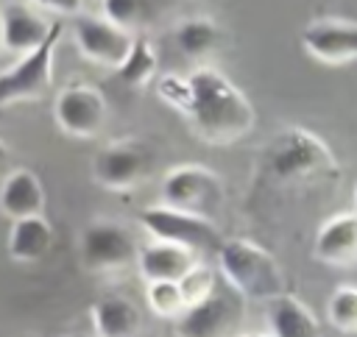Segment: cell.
Masks as SVG:
<instances>
[{
    "mask_svg": "<svg viewBox=\"0 0 357 337\" xmlns=\"http://www.w3.org/2000/svg\"><path fill=\"white\" fill-rule=\"evenodd\" d=\"M162 203L212 220L223 206V181L204 164H178L162 178Z\"/></svg>",
    "mask_w": 357,
    "mask_h": 337,
    "instance_id": "obj_4",
    "label": "cell"
},
{
    "mask_svg": "<svg viewBox=\"0 0 357 337\" xmlns=\"http://www.w3.org/2000/svg\"><path fill=\"white\" fill-rule=\"evenodd\" d=\"M265 320L271 337H324L315 312L290 292H282L279 298L268 301Z\"/></svg>",
    "mask_w": 357,
    "mask_h": 337,
    "instance_id": "obj_15",
    "label": "cell"
},
{
    "mask_svg": "<svg viewBox=\"0 0 357 337\" xmlns=\"http://www.w3.org/2000/svg\"><path fill=\"white\" fill-rule=\"evenodd\" d=\"M31 3L53 14H75V17L81 14V6H84V0H31Z\"/></svg>",
    "mask_w": 357,
    "mask_h": 337,
    "instance_id": "obj_26",
    "label": "cell"
},
{
    "mask_svg": "<svg viewBox=\"0 0 357 337\" xmlns=\"http://www.w3.org/2000/svg\"><path fill=\"white\" fill-rule=\"evenodd\" d=\"M304 50L324 64H343L357 58V22L315 19L301 33Z\"/></svg>",
    "mask_w": 357,
    "mask_h": 337,
    "instance_id": "obj_12",
    "label": "cell"
},
{
    "mask_svg": "<svg viewBox=\"0 0 357 337\" xmlns=\"http://www.w3.org/2000/svg\"><path fill=\"white\" fill-rule=\"evenodd\" d=\"M240 337H271L268 331H262V334H240Z\"/></svg>",
    "mask_w": 357,
    "mask_h": 337,
    "instance_id": "obj_29",
    "label": "cell"
},
{
    "mask_svg": "<svg viewBox=\"0 0 357 337\" xmlns=\"http://www.w3.org/2000/svg\"><path fill=\"white\" fill-rule=\"evenodd\" d=\"M354 206H357V187H354Z\"/></svg>",
    "mask_w": 357,
    "mask_h": 337,
    "instance_id": "obj_30",
    "label": "cell"
},
{
    "mask_svg": "<svg viewBox=\"0 0 357 337\" xmlns=\"http://www.w3.org/2000/svg\"><path fill=\"white\" fill-rule=\"evenodd\" d=\"M178 287H181V295H184V304H187V309L190 306H195V304H201L204 298H209L212 292H215V287H218V276L212 273V267L209 265H204V262H198L181 281H178Z\"/></svg>",
    "mask_w": 357,
    "mask_h": 337,
    "instance_id": "obj_25",
    "label": "cell"
},
{
    "mask_svg": "<svg viewBox=\"0 0 357 337\" xmlns=\"http://www.w3.org/2000/svg\"><path fill=\"white\" fill-rule=\"evenodd\" d=\"M0 212L6 217L22 220V217H36L45 212V189L42 181L33 170H11L0 187Z\"/></svg>",
    "mask_w": 357,
    "mask_h": 337,
    "instance_id": "obj_16",
    "label": "cell"
},
{
    "mask_svg": "<svg viewBox=\"0 0 357 337\" xmlns=\"http://www.w3.org/2000/svg\"><path fill=\"white\" fill-rule=\"evenodd\" d=\"M326 320L340 334L357 337V284H337L326 301Z\"/></svg>",
    "mask_w": 357,
    "mask_h": 337,
    "instance_id": "obj_22",
    "label": "cell"
},
{
    "mask_svg": "<svg viewBox=\"0 0 357 337\" xmlns=\"http://www.w3.org/2000/svg\"><path fill=\"white\" fill-rule=\"evenodd\" d=\"M6 159H8V145H6L3 139H0V164H3Z\"/></svg>",
    "mask_w": 357,
    "mask_h": 337,
    "instance_id": "obj_27",
    "label": "cell"
},
{
    "mask_svg": "<svg viewBox=\"0 0 357 337\" xmlns=\"http://www.w3.org/2000/svg\"><path fill=\"white\" fill-rule=\"evenodd\" d=\"M100 6H103V17L128 33H137L151 17L148 0H100Z\"/></svg>",
    "mask_w": 357,
    "mask_h": 337,
    "instance_id": "obj_24",
    "label": "cell"
},
{
    "mask_svg": "<svg viewBox=\"0 0 357 337\" xmlns=\"http://www.w3.org/2000/svg\"><path fill=\"white\" fill-rule=\"evenodd\" d=\"M245 326V298L226 281L215 287L209 298L190 306L178 320V337H240Z\"/></svg>",
    "mask_w": 357,
    "mask_h": 337,
    "instance_id": "obj_5",
    "label": "cell"
},
{
    "mask_svg": "<svg viewBox=\"0 0 357 337\" xmlns=\"http://www.w3.org/2000/svg\"><path fill=\"white\" fill-rule=\"evenodd\" d=\"M218 267L223 281L245 301L268 304L284 292V273L279 259L254 240H226L218 248Z\"/></svg>",
    "mask_w": 357,
    "mask_h": 337,
    "instance_id": "obj_2",
    "label": "cell"
},
{
    "mask_svg": "<svg viewBox=\"0 0 357 337\" xmlns=\"http://www.w3.org/2000/svg\"><path fill=\"white\" fill-rule=\"evenodd\" d=\"M145 304L156 318H173L178 320L187 312L181 287L176 281H151L145 284Z\"/></svg>",
    "mask_w": 357,
    "mask_h": 337,
    "instance_id": "obj_23",
    "label": "cell"
},
{
    "mask_svg": "<svg viewBox=\"0 0 357 337\" xmlns=\"http://www.w3.org/2000/svg\"><path fill=\"white\" fill-rule=\"evenodd\" d=\"M156 95L162 103L176 109L206 145L240 142L257 123V111L243 89L212 67L192 70L190 75H165Z\"/></svg>",
    "mask_w": 357,
    "mask_h": 337,
    "instance_id": "obj_1",
    "label": "cell"
},
{
    "mask_svg": "<svg viewBox=\"0 0 357 337\" xmlns=\"http://www.w3.org/2000/svg\"><path fill=\"white\" fill-rule=\"evenodd\" d=\"M176 45L184 56L190 58H201V56H209L218 50L220 45V28L218 22L206 19V17H192V19H184L178 22L176 28Z\"/></svg>",
    "mask_w": 357,
    "mask_h": 337,
    "instance_id": "obj_20",
    "label": "cell"
},
{
    "mask_svg": "<svg viewBox=\"0 0 357 337\" xmlns=\"http://www.w3.org/2000/svg\"><path fill=\"white\" fill-rule=\"evenodd\" d=\"M139 256L131 231L114 220H92L81 231V262L92 273H117Z\"/></svg>",
    "mask_w": 357,
    "mask_h": 337,
    "instance_id": "obj_8",
    "label": "cell"
},
{
    "mask_svg": "<svg viewBox=\"0 0 357 337\" xmlns=\"http://www.w3.org/2000/svg\"><path fill=\"white\" fill-rule=\"evenodd\" d=\"M64 25L53 22L50 36L31 53H25L14 67L0 72V109L11 103H25V100H39L47 95L53 84V56L56 45L61 39Z\"/></svg>",
    "mask_w": 357,
    "mask_h": 337,
    "instance_id": "obj_6",
    "label": "cell"
},
{
    "mask_svg": "<svg viewBox=\"0 0 357 337\" xmlns=\"http://www.w3.org/2000/svg\"><path fill=\"white\" fill-rule=\"evenodd\" d=\"M142 329V312L126 295H106L92 304L95 337H137Z\"/></svg>",
    "mask_w": 357,
    "mask_h": 337,
    "instance_id": "obj_18",
    "label": "cell"
},
{
    "mask_svg": "<svg viewBox=\"0 0 357 337\" xmlns=\"http://www.w3.org/2000/svg\"><path fill=\"white\" fill-rule=\"evenodd\" d=\"M139 223L142 228L159 240V242H173L181 248H190L195 253H206V251H218L223 245L220 231L212 220L156 203V206H145L139 212Z\"/></svg>",
    "mask_w": 357,
    "mask_h": 337,
    "instance_id": "obj_7",
    "label": "cell"
},
{
    "mask_svg": "<svg viewBox=\"0 0 357 337\" xmlns=\"http://www.w3.org/2000/svg\"><path fill=\"white\" fill-rule=\"evenodd\" d=\"M53 31V22L39 17L31 6L25 3H11L3 8V47L14 53H31L36 50Z\"/></svg>",
    "mask_w": 357,
    "mask_h": 337,
    "instance_id": "obj_17",
    "label": "cell"
},
{
    "mask_svg": "<svg viewBox=\"0 0 357 337\" xmlns=\"http://www.w3.org/2000/svg\"><path fill=\"white\" fill-rule=\"evenodd\" d=\"M268 170L282 184H301L335 175L337 159L318 134L301 125H290L273 136L268 148Z\"/></svg>",
    "mask_w": 357,
    "mask_h": 337,
    "instance_id": "obj_3",
    "label": "cell"
},
{
    "mask_svg": "<svg viewBox=\"0 0 357 337\" xmlns=\"http://www.w3.org/2000/svg\"><path fill=\"white\" fill-rule=\"evenodd\" d=\"M312 253L318 262L337 270L357 267V212H337L324 220L315 234Z\"/></svg>",
    "mask_w": 357,
    "mask_h": 337,
    "instance_id": "obj_13",
    "label": "cell"
},
{
    "mask_svg": "<svg viewBox=\"0 0 357 337\" xmlns=\"http://www.w3.org/2000/svg\"><path fill=\"white\" fill-rule=\"evenodd\" d=\"M198 262L201 259L195 251L173 245V242H159V240L139 248V256H137V267H139V276L145 279V284H151V281H176L178 284Z\"/></svg>",
    "mask_w": 357,
    "mask_h": 337,
    "instance_id": "obj_14",
    "label": "cell"
},
{
    "mask_svg": "<svg viewBox=\"0 0 357 337\" xmlns=\"http://www.w3.org/2000/svg\"><path fill=\"white\" fill-rule=\"evenodd\" d=\"M75 31V42L84 58H89L98 67H109V70H120L123 61L128 58L131 47H134V36L117 25H112L106 17H95V14H78L73 22Z\"/></svg>",
    "mask_w": 357,
    "mask_h": 337,
    "instance_id": "obj_11",
    "label": "cell"
},
{
    "mask_svg": "<svg viewBox=\"0 0 357 337\" xmlns=\"http://www.w3.org/2000/svg\"><path fill=\"white\" fill-rule=\"evenodd\" d=\"M151 173V153L134 139L109 142L92 159V175L103 189L126 192L139 187Z\"/></svg>",
    "mask_w": 357,
    "mask_h": 337,
    "instance_id": "obj_10",
    "label": "cell"
},
{
    "mask_svg": "<svg viewBox=\"0 0 357 337\" xmlns=\"http://www.w3.org/2000/svg\"><path fill=\"white\" fill-rule=\"evenodd\" d=\"M156 67H159V56H156L151 39L142 36V33H137L128 58H126L123 67L117 70V81H120L123 86H128V89H139V86H145V84L153 78Z\"/></svg>",
    "mask_w": 357,
    "mask_h": 337,
    "instance_id": "obj_21",
    "label": "cell"
},
{
    "mask_svg": "<svg viewBox=\"0 0 357 337\" xmlns=\"http://www.w3.org/2000/svg\"><path fill=\"white\" fill-rule=\"evenodd\" d=\"M84 3H86V0H84Z\"/></svg>",
    "mask_w": 357,
    "mask_h": 337,
    "instance_id": "obj_31",
    "label": "cell"
},
{
    "mask_svg": "<svg viewBox=\"0 0 357 337\" xmlns=\"http://www.w3.org/2000/svg\"><path fill=\"white\" fill-rule=\"evenodd\" d=\"M53 240H56V231L53 226L47 223L45 214H36V217H22V220H14L11 228H8V256L14 262H39L47 256V251L53 248Z\"/></svg>",
    "mask_w": 357,
    "mask_h": 337,
    "instance_id": "obj_19",
    "label": "cell"
},
{
    "mask_svg": "<svg viewBox=\"0 0 357 337\" xmlns=\"http://www.w3.org/2000/svg\"><path fill=\"white\" fill-rule=\"evenodd\" d=\"M53 117H56V125L67 136L95 139L109 120V106H106V97L95 86L70 84L56 95Z\"/></svg>",
    "mask_w": 357,
    "mask_h": 337,
    "instance_id": "obj_9",
    "label": "cell"
},
{
    "mask_svg": "<svg viewBox=\"0 0 357 337\" xmlns=\"http://www.w3.org/2000/svg\"><path fill=\"white\" fill-rule=\"evenodd\" d=\"M0 47H3V11H0Z\"/></svg>",
    "mask_w": 357,
    "mask_h": 337,
    "instance_id": "obj_28",
    "label": "cell"
}]
</instances>
